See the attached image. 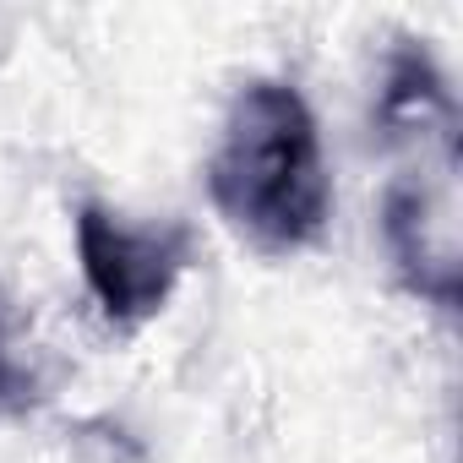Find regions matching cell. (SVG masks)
Returning a JSON list of instances; mask_svg holds the SVG:
<instances>
[{"instance_id": "obj_1", "label": "cell", "mask_w": 463, "mask_h": 463, "mask_svg": "<svg viewBox=\"0 0 463 463\" xmlns=\"http://www.w3.org/2000/svg\"><path fill=\"white\" fill-rule=\"evenodd\" d=\"M207 196L223 223L268 257H289L322 235L333 185L322 131L300 88L257 77L235 93L218 153L207 158Z\"/></svg>"}, {"instance_id": "obj_2", "label": "cell", "mask_w": 463, "mask_h": 463, "mask_svg": "<svg viewBox=\"0 0 463 463\" xmlns=\"http://www.w3.org/2000/svg\"><path fill=\"white\" fill-rule=\"evenodd\" d=\"M77 262L115 327H142L158 317L191 262V235L180 223H126L104 202L77 207Z\"/></svg>"}, {"instance_id": "obj_3", "label": "cell", "mask_w": 463, "mask_h": 463, "mask_svg": "<svg viewBox=\"0 0 463 463\" xmlns=\"http://www.w3.org/2000/svg\"><path fill=\"white\" fill-rule=\"evenodd\" d=\"M382 235L409 295L458 311L463 300V251H458V147L420 153V169H403L382 196Z\"/></svg>"}, {"instance_id": "obj_4", "label": "cell", "mask_w": 463, "mask_h": 463, "mask_svg": "<svg viewBox=\"0 0 463 463\" xmlns=\"http://www.w3.org/2000/svg\"><path fill=\"white\" fill-rule=\"evenodd\" d=\"M376 120H382L387 142H414V147H452L458 142L452 88H447V77L436 71V61L414 39H403L392 50V61H387Z\"/></svg>"}, {"instance_id": "obj_5", "label": "cell", "mask_w": 463, "mask_h": 463, "mask_svg": "<svg viewBox=\"0 0 463 463\" xmlns=\"http://www.w3.org/2000/svg\"><path fill=\"white\" fill-rule=\"evenodd\" d=\"M39 398L28 365L12 354V327H6V306H0V409H28Z\"/></svg>"}, {"instance_id": "obj_6", "label": "cell", "mask_w": 463, "mask_h": 463, "mask_svg": "<svg viewBox=\"0 0 463 463\" xmlns=\"http://www.w3.org/2000/svg\"><path fill=\"white\" fill-rule=\"evenodd\" d=\"M0 23H6V17H0Z\"/></svg>"}]
</instances>
